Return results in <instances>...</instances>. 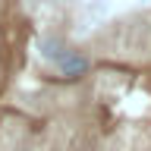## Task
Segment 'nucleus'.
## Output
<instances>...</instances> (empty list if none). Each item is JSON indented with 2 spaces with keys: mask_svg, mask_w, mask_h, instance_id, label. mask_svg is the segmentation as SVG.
Here are the masks:
<instances>
[{
  "mask_svg": "<svg viewBox=\"0 0 151 151\" xmlns=\"http://www.w3.org/2000/svg\"><path fill=\"white\" fill-rule=\"evenodd\" d=\"M57 66H60V73H63L66 79H79V76H88L91 60H88V54H82V50H66V54L57 60Z\"/></svg>",
  "mask_w": 151,
  "mask_h": 151,
  "instance_id": "1",
  "label": "nucleus"
}]
</instances>
